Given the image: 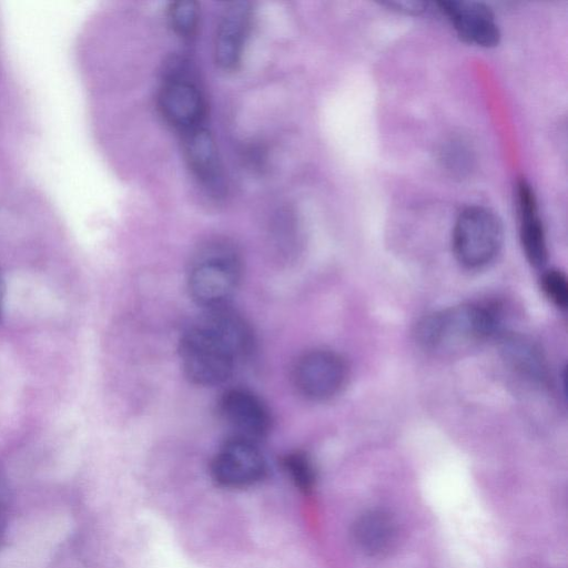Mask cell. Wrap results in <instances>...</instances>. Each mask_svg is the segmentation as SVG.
Listing matches in <instances>:
<instances>
[{"label":"cell","mask_w":568,"mask_h":568,"mask_svg":"<svg viewBox=\"0 0 568 568\" xmlns=\"http://www.w3.org/2000/svg\"><path fill=\"white\" fill-rule=\"evenodd\" d=\"M253 343L252 329L242 315L229 306L205 310L180 339L183 372L200 386L222 384L251 354Z\"/></svg>","instance_id":"1"},{"label":"cell","mask_w":568,"mask_h":568,"mask_svg":"<svg viewBox=\"0 0 568 568\" xmlns=\"http://www.w3.org/2000/svg\"><path fill=\"white\" fill-rule=\"evenodd\" d=\"M499 326V316L489 305L468 303L440 310L424 316L415 336L426 351L453 355L489 338Z\"/></svg>","instance_id":"2"},{"label":"cell","mask_w":568,"mask_h":568,"mask_svg":"<svg viewBox=\"0 0 568 568\" xmlns=\"http://www.w3.org/2000/svg\"><path fill=\"white\" fill-rule=\"evenodd\" d=\"M242 274L239 247L226 237H210L201 242L191 256L187 290L193 301L205 310L229 306Z\"/></svg>","instance_id":"3"},{"label":"cell","mask_w":568,"mask_h":568,"mask_svg":"<svg viewBox=\"0 0 568 568\" xmlns=\"http://www.w3.org/2000/svg\"><path fill=\"white\" fill-rule=\"evenodd\" d=\"M183 60L170 62L160 87L158 105L164 120L181 135L205 126L206 101Z\"/></svg>","instance_id":"4"},{"label":"cell","mask_w":568,"mask_h":568,"mask_svg":"<svg viewBox=\"0 0 568 568\" xmlns=\"http://www.w3.org/2000/svg\"><path fill=\"white\" fill-rule=\"evenodd\" d=\"M453 251L466 268L488 265L499 253L504 229L498 215L485 206H468L460 212L453 230Z\"/></svg>","instance_id":"5"},{"label":"cell","mask_w":568,"mask_h":568,"mask_svg":"<svg viewBox=\"0 0 568 568\" xmlns=\"http://www.w3.org/2000/svg\"><path fill=\"white\" fill-rule=\"evenodd\" d=\"M266 473V459L257 443L232 436L217 449L210 464L212 479L224 488L254 486Z\"/></svg>","instance_id":"6"},{"label":"cell","mask_w":568,"mask_h":568,"mask_svg":"<svg viewBox=\"0 0 568 568\" xmlns=\"http://www.w3.org/2000/svg\"><path fill=\"white\" fill-rule=\"evenodd\" d=\"M293 382L297 392L311 400H326L343 388L347 377L344 358L325 348L305 352L293 367Z\"/></svg>","instance_id":"7"},{"label":"cell","mask_w":568,"mask_h":568,"mask_svg":"<svg viewBox=\"0 0 568 568\" xmlns=\"http://www.w3.org/2000/svg\"><path fill=\"white\" fill-rule=\"evenodd\" d=\"M217 409L232 430V437L258 443L272 429L273 418L268 406L247 388L226 389L220 397Z\"/></svg>","instance_id":"8"},{"label":"cell","mask_w":568,"mask_h":568,"mask_svg":"<svg viewBox=\"0 0 568 568\" xmlns=\"http://www.w3.org/2000/svg\"><path fill=\"white\" fill-rule=\"evenodd\" d=\"M437 6L465 42L485 48L499 43L500 31L487 4L471 0H448Z\"/></svg>","instance_id":"9"},{"label":"cell","mask_w":568,"mask_h":568,"mask_svg":"<svg viewBox=\"0 0 568 568\" xmlns=\"http://www.w3.org/2000/svg\"><path fill=\"white\" fill-rule=\"evenodd\" d=\"M251 21L250 2L232 1L224 7L217 21L213 42L214 61L222 70L231 71L240 64Z\"/></svg>","instance_id":"10"},{"label":"cell","mask_w":568,"mask_h":568,"mask_svg":"<svg viewBox=\"0 0 568 568\" xmlns=\"http://www.w3.org/2000/svg\"><path fill=\"white\" fill-rule=\"evenodd\" d=\"M190 169L199 183L214 197L224 194V175L219 151L206 126L182 135Z\"/></svg>","instance_id":"11"},{"label":"cell","mask_w":568,"mask_h":568,"mask_svg":"<svg viewBox=\"0 0 568 568\" xmlns=\"http://www.w3.org/2000/svg\"><path fill=\"white\" fill-rule=\"evenodd\" d=\"M519 235L528 262L541 267L548 258V248L542 222L538 215L537 200L531 185L520 180L516 187Z\"/></svg>","instance_id":"12"},{"label":"cell","mask_w":568,"mask_h":568,"mask_svg":"<svg viewBox=\"0 0 568 568\" xmlns=\"http://www.w3.org/2000/svg\"><path fill=\"white\" fill-rule=\"evenodd\" d=\"M352 535L362 552L368 556H381L393 547L396 539V525L389 514L383 510H369L356 519Z\"/></svg>","instance_id":"13"},{"label":"cell","mask_w":568,"mask_h":568,"mask_svg":"<svg viewBox=\"0 0 568 568\" xmlns=\"http://www.w3.org/2000/svg\"><path fill=\"white\" fill-rule=\"evenodd\" d=\"M504 353L513 366L534 381H546V366L541 354L529 342L509 337L504 341Z\"/></svg>","instance_id":"14"},{"label":"cell","mask_w":568,"mask_h":568,"mask_svg":"<svg viewBox=\"0 0 568 568\" xmlns=\"http://www.w3.org/2000/svg\"><path fill=\"white\" fill-rule=\"evenodd\" d=\"M282 464L293 484L302 493L308 494L314 489L316 471L307 454L300 450L288 453L283 457Z\"/></svg>","instance_id":"15"},{"label":"cell","mask_w":568,"mask_h":568,"mask_svg":"<svg viewBox=\"0 0 568 568\" xmlns=\"http://www.w3.org/2000/svg\"><path fill=\"white\" fill-rule=\"evenodd\" d=\"M172 30L183 39H191L199 26L200 10L195 1H175L168 9Z\"/></svg>","instance_id":"16"},{"label":"cell","mask_w":568,"mask_h":568,"mask_svg":"<svg viewBox=\"0 0 568 568\" xmlns=\"http://www.w3.org/2000/svg\"><path fill=\"white\" fill-rule=\"evenodd\" d=\"M541 290L548 300L559 308L568 305V282L565 273L549 270L541 277Z\"/></svg>","instance_id":"17"},{"label":"cell","mask_w":568,"mask_h":568,"mask_svg":"<svg viewBox=\"0 0 568 568\" xmlns=\"http://www.w3.org/2000/svg\"><path fill=\"white\" fill-rule=\"evenodd\" d=\"M385 4L397 11L412 14H419L427 10V3L423 1H389Z\"/></svg>","instance_id":"18"},{"label":"cell","mask_w":568,"mask_h":568,"mask_svg":"<svg viewBox=\"0 0 568 568\" xmlns=\"http://www.w3.org/2000/svg\"><path fill=\"white\" fill-rule=\"evenodd\" d=\"M4 300H6V284H4L3 277L0 273V323H1V320L3 316Z\"/></svg>","instance_id":"19"}]
</instances>
